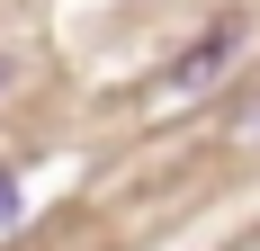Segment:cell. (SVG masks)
<instances>
[{"label":"cell","mask_w":260,"mask_h":251,"mask_svg":"<svg viewBox=\"0 0 260 251\" xmlns=\"http://www.w3.org/2000/svg\"><path fill=\"white\" fill-rule=\"evenodd\" d=\"M224 251H260V225H251V233H234V242H224Z\"/></svg>","instance_id":"4"},{"label":"cell","mask_w":260,"mask_h":251,"mask_svg":"<svg viewBox=\"0 0 260 251\" xmlns=\"http://www.w3.org/2000/svg\"><path fill=\"white\" fill-rule=\"evenodd\" d=\"M234 135H242V144H260V99L242 108V125H234Z\"/></svg>","instance_id":"2"},{"label":"cell","mask_w":260,"mask_h":251,"mask_svg":"<svg viewBox=\"0 0 260 251\" xmlns=\"http://www.w3.org/2000/svg\"><path fill=\"white\" fill-rule=\"evenodd\" d=\"M234 54H242V18H215L207 36H198V45H188L180 63H171V72H161L153 90H144V108H153V117H171V108H188V99H207L215 81L234 72Z\"/></svg>","instance_id":"1"},{"label":"cell","mask_w":260,"mask_h":251,"mask_svg":"<svg viewBox=\"0 0 260 251\" xmlns=\"http://www.w3.org/2000/svg\"><path fill=\"white\" fill-rule=\"evenodd\" d=\"M9 215H18V189H9V179H0V225H9Z\"/></svg>","instance_id":"3"},{"label":"cell","mask_w":260,"mask_h":251,"mask_svg":"<svg viewBox=\"0 0 260 251\" xmlns=\"http://www.w3.org/2000/svg\"><path fill=\"white\" fill-rule=\"evenodd\" d=\"M9 81H18V63H9V54H0V90H9Z\"/></svg>","instance_id":"5"}]
</instances>
